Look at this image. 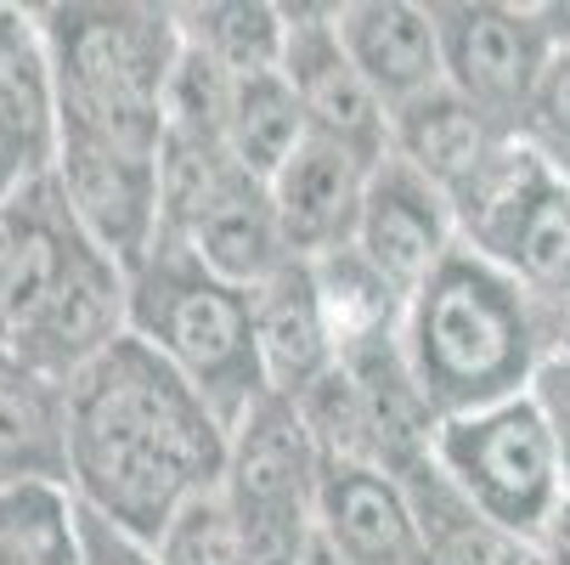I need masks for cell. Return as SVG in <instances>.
Segmentation results:
<instances>
[{"instance_id":"cell-1","label":"cell","mask_w":570,"mask_h":565,"mask_svg":"<svg viewBox=\"0 0 570 565\" xmlns=\"http://www.w3.org/2000/svg\"><path fill=\"white\" fill-rule=\"evenodd\" d=\"M226 425L141 340L119 334L62 379V493L141 543L215 493Z\"/></svg>"},{"instance_id":"cell-2","label":"cell","mask_w":570,"mask_h":565,"mask_svg":"<svg viewBox=\"0 0 570 565\" xmlns=\"http://www.w3.org/2000/svg\"><path fill=\"white\" fill-rule=\"evenodd\" d=\"M401 362L435 419L525 396L542 368V311L485 255L458 244L401 305Z\"/></svg>"},{"instance_id":"cell-3","label":"cell","mask_w":570,"mask_h":565,"mask_svg":"<svg viewBox=\"0 0 570 565\" xmlns=\"http://www.w3.org/2000/svg\"><path fill=\"white\" fill-rule=\"evenodd\" d=\"M35 12L51 68V125L158 153L165 86L181 51L176 7L68 0Z\"/></svg>"},{"instance_id":"cell-4","label":"cell","mask_w":570,"mask_h":565,"mask_svg":"<svg viewBox=\"0 0 570 565\" xmlns=\"http://www.w3.org/2000/svg\"><path fill=\"white\" fill-rule=\"evenodd\" d=\"M125 334L141 340L158 362H170L226 430L266 396L249 289H232L198 266L176 237H158L125 272Z\"/></svg>"},{"instance_id":"cell-5","label":"cell","mask_w":570,"mask_h":565,"mask_svg":"<svg viewBox=\"0 0 570 565\" xmlns=\"http://www.w3.org/2000/svg\"><path fill=\"white\" fill-rule=\"evenodd\" d=\"M430 464L474 520L520 543H531L564 498L559 452H553V436L537 413L531 390L492 401V408H474V413L435 419Z\"/></svg>"},{"instance_id":"cell-6","label":"cell","mask_w":570,"mask_h":565,"mask_svg":"<svg viewBox=\"0 0 570 565\" xmlns=\"http://www.w3.org/2000/svg\"><path fill=\"white\" fill-rule=\"evenodd\" d=\"M322 452L299 425L294 401L261 396L226 430V464L215 493L237 532L243 565H299L316 526Z\"/></svg>"},{"instance_id":"cell-7","label":"cell","mask_w":570,"mask_h":565,"mask_svg":"<svg viewBox=\"0 0 570 565\" xmlns=\"http://www.w3.org/2000/svg\"><path fill=\"white\" fill-rule=\"evenodd\" d=\"M430 12L441 35V86L520 136V119L531 114L542 68L553 57L548 23L537 12L498 7V0H458V7Z\"/></svg>"},{"instance_id":"cell-8","label":"cell","mask_w":570,"mask_h":565,"mask_svg":"<svg viewBox=\"0 0 570 565\" xmlns=\"http://www.w3.org/2000/svg\"><path fill=\"white\" fill-rule=\"evenodd\" d=\"M46 182L57 187L79 232L125 272L158 244V153L86 130H51Z\"/></svg>"},{"instance_id":"cell-9","label":"cell","mask_w":570,"mask_h":565,"mask_svg":"<svg viewBox=\"0 0 570 565\" xmlns=\"http://www.w3.org/2000/svg\"><path fill=\"white\" fill-rule=\"evenodd\" d=\"M288 35H283V79L305 114V136H322L362 165H379L390 153V108L367 91V79L351 68L340 35H334V7H283Z\"/></svg>"},{"instance_id":"cell-10","label":"cell","mask_w":570,"mask_h":565,"mask_svg":"<svg viewBox=\"0 0 570 565\" xmlns=\"http://www.w3.org/2000/svg\"><path fill=\"white\" fill-rule=\"evenodd\" d=\"M299 565H435L413 498L379 464H322L316 526Z\"/></svg>"},{"instance_id":"cell-11","label":"cell","mask_w":570,"mask_h":565,"mask_svg":"<svg viewBox=\"0 0 570 565\" xmlns=\"http://www.w3.org/2000/svg\"><path fill=\"white\" fill-rule=\"evenodd\" d=\"M351 250L401 300H413V289L458 250V221H452L446 193L435 182H424L413 165H401L395 153H384L367 171V193H362Z\"/></svg>"},{"instance_id":"cell-12","label":"cell","mask_w":570,"mask_h":565,"mask_svg":"<svg viewBox=\"0 0 570 565\" xmlns=\"http://www.w3.org/2000/svg\"><path fill=\"white\" fill-rule=\"evenodd\" d=\"M367 171L356 153L305 136L283 165L272 171L266 193H272V215L283 232V250L294 261H316L334 255L356 237V215H362V193H367Z\"/></svg>"},{"instance_id":"cell-13","label":"cell","mask_w":570,"mask_h":565,"mask_svg":"<svg viewBox=\"0 0 570 565\" xmlns=\"http://www.w3.org/2000/svg\"><path fill=\"white\" fill-rule=\"evenodd\" d=\"M176 244L209 266L215 277H226L232 289H261L277 266H288L294 255L283 250V232H277V215H272V193L261 176L226 165L220 182L187 210V221L176 232Z\"/></svg>"},{"instance_id":"cell-14","label":"cell","mask_w":570,"mask_h":565,"mask_svg":"<svg viewBox=\"0 0 570 565\" xmlns=\"http://www.w3.org/2000/svg\"><path fill=\"white\" fill-rule=\"evenodd\" d=\"M334 35L390 114L441 86L435 12L419 0H345V7H334Z\"/></svg>"},{"instance_id":"cell-15","label":"cell","mask_w":570,"mask_h":565,"mask_svg":"<svg viewBox=\"0 0 570 565\" xmlns=\"http://www.w3.org/2000/svg\"><path fill=\"white\" fill-rule=\"evenodd\" d=\"M51 68L35 7H0V198L51 171Z\"/></svg>"},{"instance_id":"cell-16","label":"cell","mask_w":570,"mask_h":565,"mask_svg":"<svg viewBox=\"0 0 570 565\" xmlns=\"http://www.w3.org/2000/svg\"><path fill=\"white\" fill-rule=\"evenodd\" d=\"M249 322H255V362L266 396H305L322 373H334L340 351L328 334V316L311 289V266L288 261L261 289H249Z\"/></svg>"},{"instance_id":"cell-17","label":"cell","mask_w":570,"mask_h":565,"mask_svg":"<svg viewBox=\"0 0 570 565\" xmlns=\"http://www.w3.org/2000/svg\"><path fill=\"white\" fill-rule=\"evenodd\" d=\"M503 142H514V130L492 125L480 108H469L446 86L401 103L390 114V153L401 158V165H413L424 182H435L446 198L463 193Z\"/></svg>"},{"instance_id":"cell-18","label":"cell","mask_w":570,"mask_h":565,"mask_svg":"<svg viewBox=\"0 0 570 565\" xmlns=\"http://www.w3.org/2000/svg\"><path fill=\"white\" fill-rule=\"evenodd\" d=\"M62 487V384L23 368L18 357L0 362V487Z\"/></svg>"},{"instance_id":"cell-19","label":"cell","mask_w":570,"mask_h":565,"mask_svg":"<svg viewBox=\"0 0 570 565\" xmlns=\"http://www.w3.org/2000/svg\"><path fill=\"white\" fill-rule=\"evenodd\" d=\"M305 142V114L288 91L283 68L237 74L226 86V153L237 171L272 182V171Z\"/></svg>"},{"instance_id":"cell-20","label":"cell","mask_w":570,"mask_h":565,"mask_svg":"<svg viewBox=\"0 0 570 565\" xmlns=\"http://www.w3.org/2000/svg\"><path fill=\"white\" fill-rule=\"evenodd\" d=\"M176 29L226 79H237V74H266L283 62L288 12L272 7V0H209V7H176Z\"/></svg>"},{"instance_id":"cell-21","label":"cell","mask_w":570,"mask_h":565,"mask_svg":"<svg viewBox=\"0 0 570 565\" xmlns=\"http://www.w3.org/2000/svg\"><path fill=\"white\" fill-rule=\"evenodd\" d=\"M311 266V289L322 300V316H328V334H334V351H351L373 334H395L401 322V294L345 244L334 255H316L305 261Z\"/></svg>"},{"instance_id":"cell-22","label":"cell","mask_w":570,"mask_h":565,"mask_svg":"<svg viewBox=\"0 0 570 565\" xmlns=\"http://www.w3.org/2000/svg\"><path fill=\"white\" fill-rule=\"evenodd\" d=\"M0 565H79V520L62 487H0Z\"/></svg>"},{"instance_id":"cell-23","label":"cell","mask_w":570,"mask_h":565,"mask_svg":"<svg viewBox=\"0 0 570 565\" xmlns=\"http://www.w3.org/2000/svg\"><path fill=\"white\" fill-rule=\"evenodd\" d=\"M153 559L158 565H243V548H237L220 493H204L187 509H176L170 526L153 537Z\"/></svg>"},{"instance_id":"cell-24","label":"cell","mask_w":570,"mask_h":565,"mask_svg":"<svg viewBox=\"0 0 570 565\" xmlns=\"http://www.w3.org/2000/svg\"><path fill=\"white\" fill-rule=\"evenodd\" d=\"M531 401L553 436L559 452V475H564V493H570V357H542L537 379H531Z\"/></svg>"},{"instance_id":"cell-25","label":"cell","mask_w":570,"mask_h":565,"mask_svg":"<svg viewBox=\"0 0 570 565\" xmlns=\"http://www.w3.org/2000/svg\"><path fill=\"white\" fill-rule=\"evenodd\" d=\"M73 520H79V565H158L153 543H141V537H130L86 509H73Z\"/></svg>"},{"instance_id":"cell-26","label":"cell","mask_w":570,"mask_h":565,"mask_svg":"<svg viewBox=\"0 0 570 565\" xmlns=\"http://www.w3.org/2000/svg\"><path fill=\"white\" fill-rule=\"evenodd\" d=\"M531 114L542 130H553L559 142H570V46H553L548 68H542V86L531 97Z\"/></svg>"},{"instance_id":"cell-27","label":"cell","mask_w":570,"mask_h":565,"mask_svg":"<svg viewBox=\"0 0 570 565\" xmlns=\"http://www.w3.org/2000/svg\"><path fill=\"white\" fill-rule=\"evenodd\" d=\"M7 357H12V351H7V345H0V362H7Z\"/></svg>"}]
</instances>
